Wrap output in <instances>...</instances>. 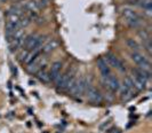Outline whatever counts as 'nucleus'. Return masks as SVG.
Listing matches in <instances>:
<instances>
[{"mask_svg": "<svg viewBox=\"0 0 152 133\" xmlns=\"http://www.w3.org/2000/svg\"><path fill=\"white\" fill-rule=\"evenodd\" d=\"M45 41V37L44 36H26L24 37V43L23 46L25 47L28 51H38L39 47L41 46V44Z\"/></svg>", "mask_w": 152, "mask_h": 133, "instance_id": "f257e3e1", "label": "nucleus"}, {"mask_svg": "<svg viewBox=\"0 0 152 133\" xmlns=\"http://www.w3.org/2000/svg\"><path fill=\"white\" fill-rule=\"evenodd\" d=\"M122 16H124L126 22L129 24L132 28H138L142 23L141 22V17L132 8H124L122 9Z\"/></svg>", "mask_w": 152, "mask_h": 133, "instance_id": "f03ea898", "label": "nucleus"}, {"mask_svg": "<svg viewBox=\"0 0 152 133\" xmlns=\"http://www.w3.org/2000/svg\"><path fill=\"white\" fill-rule=\"evenodd\" d=\"M88 80L86 77H81V78L77 79V83L75 84V86L72 87L70 91H69V93L71 94V95H83V94L86 92V90H87V87H88Z\"/></svg>", "mask_w": 152, "mask_h": 133, "instance_id": "7ed1b4c3", "label": "nucleus"}, {"mask_svg": "<svg viewBox=\"0 0 152 133\" xmlns=\"http://www.w3.org/2000/svg\"><path fill=\"white\" fill-rule=\"evenodd\" d=\"M103 84H104V86L107 87V88H109L112 92H117L120 88L119 80L115 78V77H113L111 73L105 76V77H103Z\"/></svg>", "mask_w": 152, "mask_h": 133, "instance_id": "20e7f679", "label": "nucleus"}, {"mask_svg": "<svg viewBox=\"0 0 152 133\" xmlns=\"http://www.w3.org/2000/svg\"><path fill=\"white\" fill-rule=\"evenodd\" d=\"M73 76H75V71L68 70L65 73H63L62 76H60L58 79H57L55 83H56V85H57V87H58L60 90H66L69 80L72 78Z\"/></svg>", "mask_w": 152, "mask_h": 133, "instance_id": "39448f33", "label": "nucleus"}, {"mask_svg": "<svg viewBox=\"0 0 152 133\" xmlns=\"http://www.w3.org/2000/svg\"><path fill=\"white\" fill-rule=\"evenodd\" d=\"M132 60L136 63L137 65L141 67V69H144V70H150V62L146 60V57H144L142 54H140L138 52H134L132 54Z\"/></svg>", "mask_w": 152, "mask_h": 133, "instance_id": "423d86ee", "label": "nucleus"}, {"mask_svg": "<svg viewBox=\"0 0 152 133\" xmlns=\"http://www.w3.org/2000/svg\"><path fill=\"white\" fill-rule=\"evenodd\" d=\"M86 95L88 98V100L93 103H101L102 102V94L99 93V91H97L95 87L88 85L87 90H86Z\"/></svg>", "mask_w": 152, "mask_h": 133, "instance_id": "0eeeda50", "label": "nucleus"}, {"mask_svg": "<svg viewBox=\"0 0 152 133\" xmlns=\"http://www.w3.org/2000/svg\"><path fill=\"white\" fill-rule=\"evenodd\" d=\"M107 62L110 63L112 67H114L115 69H118L119 71H125L126 70V67H125V64L115 56V55L113 54H111V53H107Z\"/></svg>", "mask_w": 152, "mask_h": 133, "instance_id": "6e6552de", "label": "nucleus"}, {"mask_svg": "<svg viewBox=\"0 0 152 133\" xmlns=\"http://www.w3.org/2000/svg\"><path fill=\"white\" fill-rule=\"evenodd\" d=\"M61 69H62V63L60 61L54 62L52 64V68H50V72H49V80L56 82L58 79V77L61 76Z\"/></svg>", "mask_w": 152, "mask_h": 133, "instance_id": "1a4fd4ad", "label": "nucleus"}, {"mask_svg": "<svg viewBox=\"0 0 152 133\" xmlns=\"http://www.w3.org/2000/svg\"><path fill=\"white\" fill-rule=\"evenodd\" d=\"M97 67H99V71H101V73H102L103 77H105V76H107V75L111 73V72H110V68H109V64L107 63L105 60L99 59V61H97Z\"/></svg>", "mask_w": 152, "mask_h": 133, "instance_id": "9d476101", "label": "nucleus"}, {"mask_svg": "<svg viewBox=\"0 0 152 133\" xmlns=\"http://www.w3.org/2000/svg\"><path fill=\"white\" fill-rule=\"evenodd\" d=\"M120 98H121V100H125V101H128L130 100L132 98H133V91L129 90V88H127L126 86H120Z\"/></svg>", "mask_w": 152, "mask_h": 133, "instance_id": "9b49d317", "label": "nucleus"}, {"mask_svg": "<svg viewBox=\"0 0 152 133\" xmlns=\"http://www.w3.org/2000/svg\"><path fill=\"white\" fill-rule=\"evenodd\" d=\"M58 45V43L55 39H50L49 41H47L45 44V46L42 47V53H50L52 51H54Z\"/></svg>", "mask_w": 152, "mask_h": 133, "instance_id": "f8f14e48", "label": "nucleus"}, {"mask_svg": "<svg viewBox=\"0 0 152 133\" xmlns=\"http://www.w3.org/2000/svg\"><path fill=\"white\" fill-rule=\"evenodd\" d=\"M25 7H26V9H28L29 12H31V13H38V10L40 9L38 6V2H37L36 0H29V1L26 2Z\"/></svg>", "mask_w": 152, "mask_h": 133, "instance_id": "ddd939ff", "label": "nucleus"}, {"mask_svg": "<svg viewBox=\"0 0 152 133\" xmlns=\"http://www.w3.org/2000/svg\"><path fill=\"white\" fill-rule=\"evenodd\" d=\"M135 2L140 7H142L144 10H148V9H151V5H152V0H134Z\"/></svg>", "mask_w": 152, "mask_h": 133, "instance_id": "4468645a", "label": "nucleus"}, {"mask_svg": "<svg viewBox=\"0 0 152 133\" xmlns=\"http://www.w3.org/2000/svg\"><path fill=\"white\" fill-rule=\"evenodd\" d=\"M38 78L40 79L41 82H44V83H48V82H50V80H49V73H47V71L45 70V68L39 69Z\"/></svg>", "mask_w": 152, "mask_h": 133, "instance_id": "2eb2a0df", "label": "nucleus"}, {"mask_svg": "<svg viewBox=\"0 0 152 133\" xmlns=\"http://www.w3.org/2000/svg\"><path fill=\"white\" fill-rule=\"evenodd\" d=\"M127 45H128V47H129V48H132V49H133V51H135V52L140 51V45H138V44H137L134 39H128V40H127Z\"/></svg>", "mask_w": 152, "mask_h": 133, "instance_id": "dca6fc26", "label": "nucleus"}, {"mask_svg": "<svg viewBox=\"0 0 152 133\" xmlns=\"http://www.w3.org/2000/svg\"><path fill=\"white\" fill-rule=\"evenodd\" d=\"M124 86H126L127 88H129L132 91H134V84H133V79L130 77H126L124 80Z\"/></svg>", "mask_w": 152, "mask_h": 133, "instance_id": "f3484780", "label": "nucleus"}, {"mask_svg": "<svg viewBox=\"0 0 152 133\" xmlns=\"http://www.w3.org/2000/svg\"><path fill=\"white\" fill-rule=\"evenodd\" d=\"M37 2H38L39 8H45L49 5V0H39Z\"/></svg>", "mask_w": 152, "mask_h": 133, "instance_id": "a211bd4d", "label": "nucleus"}, {"mask_svg": "<svg viewBox=\"0 0 152 133\" xmlns=\"http://www.w3.org/2000/svg\"><path fill=\"white\" fill-rule=\"evenodd\" d=\"M138 36L142 38L143 40H149V35H148V32L145 31V30H141V31L138 32Z\"/></svg>", "mask_w": 152, "mask_h": 133, "instance_id": "6ab92c4d", "label": "nucleus"}]
</instances>
